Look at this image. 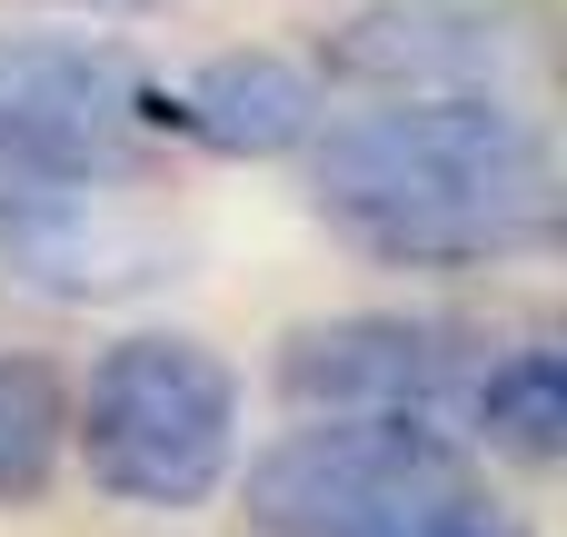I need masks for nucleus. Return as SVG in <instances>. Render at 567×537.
<instances>
[{"label":"nucleus","instance_id":"1","mask_svg":"<svg viewBox=\"0 0 567 537\" xmlns=\"http://www.w3.org/2000/svg\"><path fill=\"white\" fill-rule=\"evenodd\" d=\"M309 199L339 239L399 269H488L558 229V149L518 100H389L309 149Z\"/></svg>","mask_w":567,"mask_h":537},{"label":"nucleus","instance_id":"2","mask_svg":"<svg viewBox=\"0 0 567 537\" xmlns=\"http://www.w3.org/2000/svg\"><path fill=\"white\" fill-rule=\"evenodd\" d=\"M259 537H528L429 419H309L249 468Z\"/></svg>","mask_w":567,"mask_h":537},{"label":"nucleus","instance_id":"3","mask_svg":"<svg viewBox=\"0 0 567 537\" xmlns=\"http://www.w3.org/2000/svg\"><path fill=\"white\" fill-rule=\"evenodd\" d=\"M70 438H80L90 488H110L120 508H199V498H219V478L239 458V379L209 339L140 329V339L100 349V369L70 409Z\"/></svg>","mask_w":567,"mask_h":537},{"label":"nucleus","instance_id":"4","mask_svg":"<svg viewBox=\"0 0 567 537\" xmlns=\"http://www.w3.org/2000/svg\"><path fill=\"white\" fill-rule=\"evenodd\" d=\"M0 269L30 299L110 309V299L179 279V229L140 189V169H10L0 179Z\"/></svg>","mask_w":567,"mask_h":537},{"label":"nucleus","instance_id":"5","mask_svg":"<svg viewBox=\"0 0 567 537\" xmlns=\"http://www.w3.org/2000/svg\"><path fill=\"white\" fill-rule=\"evenodd\" d=\"M159 140V80L110 40L0 30V159L10 169H140Z\"/></svg>","mask_w":567,"mask_h":537},{"label":"nucleus","instance_id":"6","mask_svg":"<svg viewBox=\"0 0 567 537\" xmlns=\"http://www.w3.org/2000/svg\"><path fill=\"white\" fill-rule=\"evenodd\" d=\"M329 80L389 90V100H508V80L528 70V20L478 10V0H389L329 30Z\"/></svg>","mask_w":567,"mask_h":537},{"label":"nucleus","instance_id":"7","mask_svg":"<svg viewBox=\"0 0 567 537\" xmlns=\"http://www.w3.org/2000/svg\"><path fill=\"white\" fill-rule=\"evenodd\" d=\"M449 379H458V329L399 319V309L319 319V329H289L279 349V389L309 419H429Z\"/></svg>","mask_w":567,"mask_h":537},{"label":"nucleus","instance_id":"8","mask_svg":"<svg viewBox=\"0 0 567 537\" xmlns=\"http://www.w3.org/2000/svg\"><path fill=\"white\" fill-rule=\"evenodd\" d=\"M169 130L219 159H279L299 140H319V80L279 50H219L159 90V140Z\"/></svg>","mask_w":567,"mask_h":537},{"label":"nucleus","instance_id":"9","mask_svg":"<svg viewBox=\"0 0 567 537\" xmlns=\"http://www.w3.org/2000/svg\"><path fill=\"white\" fill-rule=\"evenodd\" d=\"M478 438L498 458H528V468L558 458L567 448V359L558 349H508L478 379Z\"/></svg>","mask_w":567,"mask_h":537},{"label":"nucleus","instance_id":"10","mask_svg":"<svg viewBox=\"0 0 567 537\" xmlns=\"http://www.w3.org/2000/svg\"><path fill=\"white\" fill-rule=\"evenodd\" d=\"M60 438H70V399L40 359H10L0 349V508H30L60 468Z\"/></svg>","mask_w":567,"mask_h":537},{"label":"nucleus","instance_id":"11","mask_svg":"<svg viewBox=\"0 0 567 537\" xmlns=\"http://www.w3.org/2000/svg\"><path fill=\"white\" fill-rule=\"evenodd\" d=\"M70 10H110L120 20V10H150V0H70Z\"/></svg>","mask_w":567,"mask_h":537}]
</instances>
